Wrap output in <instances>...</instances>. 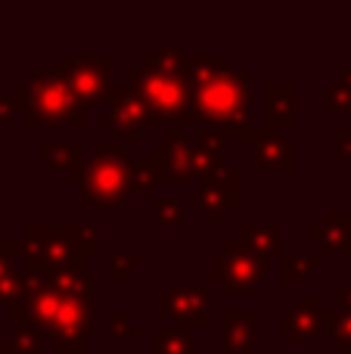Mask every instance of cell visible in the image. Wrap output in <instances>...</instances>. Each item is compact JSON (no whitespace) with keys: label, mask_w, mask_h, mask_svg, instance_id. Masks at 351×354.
Returning <instances> with one entry per match:
<instances>
[{"label":"cell","mask_w":351,"mask_h":354,"mask_svg":"<svg viewBox=\"0 0 351 354\" xmlns=\"http://www.w3.org/2000/svg\"><path fill=\"white\" fill-rule=\"evenodd\" d=\"M193 112L196 124L218 128L230 140H258L265 128L252 124V81L246 72H227L221 68L209 81L193 87Z\"/></svg>","instance_id":"obj_1"},{"label":"cell","mask_w":351,"mask_h":354,"mask_svg":"<svg viewBox=\"0 0 351 354\" xmlns=\"http://www.w3.org/2000/svg\"><path fill=\"white\" fill-rule=\"evenodd\" d=\"M128 81L140 91L153 122H171V124H196L193 112V84L187 72H171V68L155 66L149 56L137 62V68L128 75Z\"/></svg>","instance_id":"obj_2"},{"label":"cell","mask_w":351,"mask_h":354,"mask_svg":"<svg viewBox=\"0 0 351 354\" xmlns=\"http://www.w3.org/2000/svg\"><path fill=\"white\" fill-rule=\"evenodd\" d=\"M84 183V208L93 212L99 205H124L134 193V162L122 140H103L97 153L84 162L81 171Z\"/></svg>","instance_id":"obj_3"},{"label":"cell","mask_w":351,"mask_h":354,"mask_svg":"<svg viewBox=\"0 0 351 354\" xmlns=\"http://www.w3.org/2000/svg\"><path fill=\"white\" fill-rule=\"evenodd\" d=\"M97 249V233L91 227L78 230H50V227H31L22 239V252L28 258V270L41 268H75L81 255Z\"/></svg>","instance_id":"obj_4"},{"label":"cell","mask_w":351,"mask_h":354,"mask_svg":"<svg viewBox=\"0 0 351 354\" xmlns=\"http://www.w3.org/2000/svg\"><path fill=\"white\" fill-rule=\"evenodd\" d=\"M31 87V103H28V124L35 128H62V124H81V103L75 100L72 87L66 84L59 72H37L28 81Z\"/></svg>","instance_id":"obj_5"},{"label":"cell","mask_w":351,"mask_h":354,"mask_svg":"<svg viewBox=\"0 0 351 354\" xmlns=\"http://www.w3.org/2000/svg\"><path fill=\"white\" fill-rule=\"evenodd\" d=\"M267 277V261L261 255H255L252 249L230 239L224 245V252L211 255V280L221 283L227 295H243L249 289H255Z\"/></svg>","instance_id":"obj_6"},{"label":"cell","mask_w":351,"mask_h":354,"mask_svg":"<svg viewBox=\"0 0 351 354\" xmlns=\"http://www.w3.org/2000/svg\"><path fill=\"white\" fill-rule=\"evenodd\" d=\"M56 72L72 87L81 109H97L112 93V59L109 56H103V59H68V56H59V59H56Z\"/></svg>","instance_id":"obj_7"},{"label":"cell","mask_w":351,"mask_h":354,"mask_svg":"<svg viewBox=\"0 0 351 354\" xmlns=\"http://www.w3.org/2000/svg\"><path fill=\"white\" fill-rule=\"evenodd\" d=\"M109 100H112V109L103 112V115H97V124L106 128L109 134H115L122 143L140 140L143 124H153V115H149L140 91H137L131 81H124V84L112 87Z\"/></svg>","instance_id":"obj_8"},{"label":"cell","mask_w":351,"mask_h":354,"mask_svg":"<svg viewBox=\"0 0 351 354\" xmlns=\"http://www.w3.org/2000/svg\"><path fill=\"white\" fill-rule=\"evenodd\" d=\"M155 308L168 317H174L178 324L193 326H202L211 320V299H209V289L205 286H174L171 292H165L162 299H155Z\"/></svg>","instance_id":"obj_9"},{"label":"cell","mask_w":351,"mask_h":354,"mask_svg":"<svg viewBox=\"0 0 351 354\" xmlns=\"http://www.w3.org/2000/svg\"><path fill=\"white\" fill-rule=\"evenodd\" d=\"M327 305H323V299H317V295H305V299H298L296 305L286 311L283 317V326H280V336L283 339H311V336H321V333H327Z\"/></svg>","instance_id":"obj_10"},{"label":"cell","mask_w":351,"mask_h":354,"mask_svg":"<svg viewBox=\"0 0 351 354\" xmlns=\"http://www.w3.org/2000/svg\"><path fill=\"white\" fill-rule=\"evenodd\" d=\"M236 183H240L236 171L224 168L221 174H215L211 180H202V187H199V208H202L215 224H224V218H227L230 212H236V205H240V202H236L240 199Z\"/></svg>","instance_id":"obj_11"},{"label":"cell","mask_w":351,"mask_h":354,"mask_svg":"<svg viewBox=\"0 0 351 354\" xmlns=\"http://www.w3.org/2000/svg\"><path fill=\"white\" fill-rule=\"evenodd\" d=\"M252 156L261 168H274V171L296 165V156H292L290 140H283V134H280V131H271V128H265L258 134V140H255V147H252Z\"/></svg>","instance_id":"obj_12"},{"label":"cell","mask_w":351,"mask_h":354,"mask_svg":"<svg viewBox=\"0 0 351 354\" xmlns=\"http://www.w3.org/2000/svg\"><path fill=\"white\" fill-rule=\"evenodd\" d=\"M44 153H41V162L44 168H66L68 177L81 180V171H84V153H81V143H72V140H53V143H44Z\"/></svg>","instance_id":"obj_13"},{"label":"cell","mask_w":351,"mask_h":354,"mask_svg":"<svg viewBox=\"0 0 351 354\" xmlns=\"http://www.w3.org/2000/svg\"><path fill=\"white\" fill-rule=\"evenodd\" d=\"M311 236L321 239L327 252H351V212H330L323 224L311 227Z\"/></svg>","instance_id":"obj_14"},{"label":"cell","mask_w":351,"mask_h":354,"mask_svg":"<svg viewBox=\"0 0 351 354\" xmlns=\"http://www.w3.org/2000/svg\"><path fill=\"white\" fill-rule=\"evenodd\" d=\"M296 122V87L271 84L267 87V128L280 131Z\"/></svg>","instance_id":"obj_15"},{"label":"cell","mask_w":351,"mask_h":354,"mask_svg":"<svg viewBox=\"0 0 351 354\" xmlns=\"http://www.w3.org/2000/svg\"><path fill=\"white\" fill-rule=\"evenodd\" d=\"M252 333L255 320L243 311L224 314V339H227V354H249L252 351Z\"/></svg>","instance_id":"obj_16"},{"label":"cell","mask_w":351,"mask_h":354,"mask_svg":"<svg viewBox=\"0 0 351 354\" xmlns=\"http://www.w3.org/2000/svg\"><path fill=\"white\" fill-rule=\"evenodd\" d=\"M155 354H196V339L190 326H155Z\"/></svg>","instance_id":"obj_17"},{"label":"cell","mask_w":351,"mask_h":354,"mask_svg":"<svg viewBox=\"0 0 351 354\" xmlns=\"http://www.w3.org/2000/svg\"><path fill=\"white\" fill-rule=\"evenodd\" d=\"M240 239L246 249H252L255 255L265 258V252H277L280 249V230L277 227H243Z\"/></svg>","instance_id":"obj_18"},{"label":"cell","mask_w":351,"mask_h":354,"mask_svg":"<svg viewBox=\"0 0 351 354\" xmlns=\"http://www.w3.org/2000/svg\"><path fill=\"white\" fill-rule=\"evenodd\" d=\"M317 268H323V252H317V255H290L286 252L283 261H280V277H283V283L305 280Z\"/></svg>","instance_id":"obj_19"},{"label":"cell","mask_w":351,"mask_h":354,"mask_svg":"<svg viewBox=\"0 0 351 354\" xmlns=\"http://www.w3.org/2000/svg\"><path fill=\"white\" fill-rule=\"evenodd\" d=\"M224 66V59H218V56H193V59H187V78H190V84H202V81H209L211 75H218Z\"/></svg>","instance_id":"obj_20"},{"label":"cell","mask_w":351,"mask_h":354,"mask_svg":"<svg viewBox=\"0 0 351 354\" xmlns=\"http://www.w3.org/2000/svg\"><path fill=\"white\" fill-rule=\"evenodd\" d=\"M327 333L336 345H339L345 354H351V311H330L327 317Z\"/></svg>","instance_id":"obj_21"},{"label":"cell","mask_w":351,"mask_h":354,"mask_svg":"<svg viewBox=\"0 0 351 354\" xmlns=\"http://www.w3.org/2000/svg\"><path fill=\"white\" fill-rule=\"evenodd\" d=\"M327 106L330 112H339V109H351V72H342V78L330 87L327 93Z\"/></svg>","instance_id":"obj_22"},{"label":"cell","mask_w":351,"mask_h":354,"mask_svg":"<svg viewBox=\"0 0 351 354\" xmlns=\"http://www.w3.org/2000/svg\"><path fill=\"white\" fill-rule=\"evenodd\" d=\"M180 218H184L180 199H174V196H159L155 199V224L171 227V224H180Z\"/></svg>","instance_id":"obj_23"},{"label":"cell","mask_w":351,"mask_h":354,"mask_svg":"<svg viewBox=\"0 0 351 354\" xmlns=\"http://www.w3.org/2000/svg\"><path fill=\"white\" fill-rule=\"evenodd\" d=\"M196 149H202V153L209 156H218L224 147V134L218 128H209V124H199L196 128V143H193Z\"/></svg>","instance_id":"obj_24"},{"label":"cell","mask_w":351,"mask_h":354,"mask_svg":"<svg viewBox=\"0 0 351 354\" xmlns=\"http://www.w3.org/2000/svg\"><path fill=\"white\" fill-rule=\"evenodd\" d=\"M137 264H140V255H137V252H131V255H118V258H112V280L122 283L124 277H128V270H134Z\"/></svg>","instance_id":"obj_25"},{"label":"cell","mask_w":351,"mask_h":354,"mask_svg":"<svg viewBox=\"0 0 351 354\" xmlns=\"http://www.w3.org/2000/svg\"><path fill=\"white\" fill-rule=\"evenodd\" d=\"M112 333H115L118 339H122V336H128V339H137V336H140V330H137V326L131 324L128 317H122V314H115V317H112Z\"/></svg>","instance_id":"obj_26"},{"label":"cell","mask_w":351,"mask_h":354,"mask_svg":"<svg viewBox=\"0 0 351 354\" xmlns=\"http://www.w3.org/2000/svg\"><path fill=\"white\" fill-rule=\"evenodd\" d=\"M0 354H22V348L12 339H0Z\"/></svg>","instance_id":"obj_27"},{"label":"cell","mask_w":351,"mask_h":354,"mask_svg":"<svg viewBox=\"0 0 351 354\" xmlns=\"http://www.w3.org/2000/svg\"><path fill=\"white\" fill-rule=\"evenodd\" d=\"M342 311H351V283L342 286Z\"/></svg>","instance_id":"obj_28"},{"label":"cell","mask_w":351,"mask_h":354,"mask_svg":"<svg viewBox=\"0 0 351 354\" xmlns=\"http://www.w3.org/2000/svg\"><path fill=\"white\" fill-rule=\"evenodd\" d=\"M75 354H87V351H81V348H78V351H75Z\"/></svg>","instance_id":"obj_29"},{"label":"cell","mask_w":351,"mask_h":354,"mask_svg":"<svg viewBox=\"0 0 351 354\" xmlns=\"http://www.w3.org/2000/svg\"><path fill=\"white\" fill-rule=\"evenodd\" d=\"M249 354H258V351H249Z\"/></svg>","instance_id":"obj_30"}]
</instances>
